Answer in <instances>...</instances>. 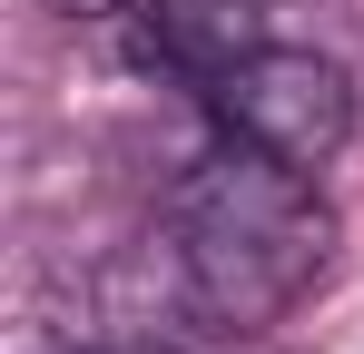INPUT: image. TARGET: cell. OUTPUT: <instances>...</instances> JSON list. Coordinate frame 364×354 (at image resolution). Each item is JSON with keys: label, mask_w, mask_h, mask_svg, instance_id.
<instances>
[{"label": "cell", "mask_w": 364, "mask_h": 354, "mask_svg": "<svg viewBox=\"0 0 364 354\" xmlns=\"http://www.w3.org/2000/svg\"><path fill=\"white\" fill-rule=\"evenodd\" d=\"M168 266L197 325L217 335H266L296 315V295L335 256V207L315 197V177L266 158V148H217L168 187Z\"/></svg>", "instance_id": "obj_1"}, {"label": "cell", "mask_w": 364, "mask_h": 354, "mask_svg": "<svg viewBox=\"0 0 364 354\" xmlns=\"http://www.w3.org/2000/svg\"><path fill=\"white\" fill-rule=\"evenodd\" d=\"M207 109L217 128L237 138V148H266V158H286V168H325L345 138H355V89H345V69L315 50H286V40H266V50H246L217 89H207Z\"/></svg>", "instance_id": "obj_2"}, {"label": "cell", "mask_w": 364, "mask_h": 354, "mask_svg": "<svg viewBox=\"0 0 364 354\" xmlns=\"http://www.w3.org/2000/svg\"><path fill=\"white\" fill-rule=\"evenodd\" d=\"M99 354H168V345H99Z\"/></svg>", "instance_id": "obj_5"}, {"label": "cell", "mask_w": 364, "mask_h": 354, "mask_svg": "<svg viewBox=\"0 0 364 354\" xmlns=\"http://www.w3.org/2000/svg\"><path fill=\"white\" fill-rule=\"evenodd\" d=\"M60 10H89V20H148V10H168V0H60Z\"/></svg>", "instance_id": "obj_4"}, {"label": "cell", "mask_w": 364, "mask_h": 354, "mask_svg": "<svg viewBox=\"0 0 364 354\" xmlns=\"http://www.w3.org/2000/svg\"><path fill=\"white\" fill-rule=\"evenodd\" d=\"M128 30H138V59H148V69L197 79V99H207L246 50L276 40V30H266V0H168V10H148V20H128Z\"/></svg>", "instance_id": "obj_3"}]
</instances>
